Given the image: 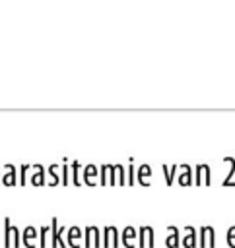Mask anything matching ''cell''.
I'll return each instance as SVG.
<instances>
[{
    "label": "cell",
    "mask_w": 235,
    "mask_h": 248,
    "mask_svg": "<svg viewBox=\"0 0 235 248\" xmlns=\"http://www.w3.org/2000/svg\"><path fill=\"white\" fill-rule=\"evenodd\" d=\"M4 246L6 248H21V232L10 221V217L4 219Z\"/></svg>",
    "instance_id": "obj_1"
},
{
    "label": "cell",
    "mask_w": 235,
    "mask_h": 248,
    "mask_svg": "<svg viewBox=\"0 0 235 248\" xmlns=\"http://www.w3.org/2000/svg\"><path fill=\"white\" fill-rule=\"evenodd\" d=\"M99 184L101 186H117V169L115 165H101L99 169Z\"/></svg>",
    "instance_id": "obj_2"
},
{
    "label": "cell",
    "mask_w": 235,
    "mask_h": 248,
    "mask_svg": "<svg viewBox=\"0 0 235 248\" xmlns=\"http://www.w3.org/2000/svg\"><path fill=\"white\" fill-rule=\"evenodd\" d=\"M66 232V229L64 227H58V219L56 217H52V223H50V246L54 248V246H60V248H68V244H66V240L62 238V234Z\"/></svg>",
    "instance_id": "obj_3"
},
{
    "label": "cell",
    "mask_w": 235,
    "mask_h": 248,
    "mask_svg": "<svg viewBox=\"0 0 235 248\" xmlns=\"http://www.w3.org/2000/svg\"><path fill=\"white\" fill-rule=\"evenodd\" d=\"M155 244V234L150 225H144L138 229V246L140 248H153Z\"/></svg>",
    "instance_id": "obj_4"
},
{
    "label": "cell",
    "mask_w": 235,
    "mask_h": 248,
    "mask_svg": "<svg viewBox=\"0 0 235 248\" xmlns=\"http://www.w3.org/2000/svg\"><path fill=\"white\" fill-rule=\"evenodd\" d=\"M101 238H99V229L89 225L84 229V246L85 248H99Z\"/></svg>",
    "instance_id": "obj_5"
},
{
    "label": "cell",
    "mask_w": 235,
    "mask_h": 248,
    "mask_svg": "<svg viewBox=\"0 0 235 248\" xmlns=\"http://www.w3.org/2000/svg\"><path fill=\"white\" fill-rule=\"evenodd\" d=\"M210 165L206 163H200L196 165V176H194V184L196 186H210L212 182V174H210Z\"/></svg>",
    "instance_id": "obj_6"
},
{
    "label": "cell",
    "mask_w": 235,
    "mask_h": 248,
    "mask_svg": "<svg viewBox=\"0 0 235 248\" xmlns=\"http://www.w3.org/2000/svg\"><path fill=\"white\" fill-rule=\"evenodd\" d=\"M101 246H105V248H117V246H118V231H117V227L107 225V227L103 229Z\"/></svg>",
    "instance_id": "obj_7"
},
{
    "label": "cell",
    "mask_w": 235,
    "mask_h": 248,
    "mask_svg": "<svg viewBox=\"0 0 235 248\" xmlns=\"http://www.w3.org/2000/svg\"><path fill=\"white\" fill-rule=\"evenodd\" d=\"M200 248H216V232H214V227L206 225L200 229Z\"/></svg>",
    "instance_id": "obj_8"
},
{
    "label": "cell",
    "mask_w": 235,
    "mask_h": 248,
    "mask_svg": "<svg viewBox=\"0 0 235 248\" xmlns=\"http://www.w3.org/2000/svg\"><path fill=\"white\" fill-rule=\"evenodd\" d=\"M37 234H39V231L33 225L25 227L23 232H21V244L25 248H37Z\"/></svg>",
    "instance_id": "obj_9"
},
{
    "label": "cell",
    "mask_w": 235,
    "mask_h": 248,
    "mask_svg": "<svg viewBox=\"0 0 235 248\" xmlns=\"http://www.w3.org/2000/svg\"><path fill=\"white\" fill-rule=\"evenodd\" d=\"M0 182L4 186H16L17 184V169L14 165H6L0 174Z\"/></svg>",
    "instance_id": "obj_10"
},
{
    "label": "cell",
    "mask_w": 235,
    "mask_h": 248,
    "mask_svg": "<svg viewBox=\"0 0 235 248\" xmlns=\"http://www.w3.org/2000/svg\"><path fill=\"white\" fill-rule=\"evenodd\" d=\"M84 238V232H82V229L80 227H70L68 229V240H66V244L70 246V248H80V240Z\"/></svg>",
    "instance_id": "obj_11"
},
{
    "label": "cell",
    "mask_w": 235,
    "mask_h": 248,
    "mask_svg": "<svg viewBox=\"0 0 235 248\" xmlns=\"http://www.w3.org/2000/svg\"><path fill=\"white\" fill-rule=\"evenodd\" d=\"M97 176H99V169L93 163H89V165L84 167V182L87 186H95V178Z\"/></svg>",
    "instance_id": "obj_12"
},
{
    "label": "cell",
    "mask_w": 235,
    "mask_h": 248,
    "mask_svg": "<svg viewBox=\"0 0 235 248\" xmlns=\"http://www.w3.org/2000/svg\"><path fill=\"white\" fill-rule=\"evenodd\" d=\"M31 184L33 186H45V169L41 165H31Z\"/></svg>",
    "instance_id": "obj_13"
},
{
    "label": "cell",
    "mask_w": 235,
    "mask_h": 248,
    "mask_svg": "<svg viewBox=\"0 0 235 248\" xmlns=\"http://www.w3.org/2000/svg\"><path fill=\"white\" fill-rule=\"evenodd\" d=\"M136 174H138V182H140V186H150V178H151V167H150L148 163L140 165V169L136 170Z\"/></svg>",
    "instance_id": "obj_14"
},
{
    "label": "cell",
    "mask_w": 235,
    "mask_h": 248,
    "mask_svg": "<svg viewBox=\"0 0 235 248\" xmlns=\"http://www.w3.org/2000/svg\"><path fill=\"white\" fill-rule=\"evenodd\" d=\"M196 231H194V227H190V225H186L185 227V238L181 240L183 242V246L185 248H196Z\"/></svg>",
    "instance_id": "obj_15"
},
{
    "label": "cell",
    "mask_w": 235,
    "mask_h": 248,
    "mask_svg": "<svg viewBox=\"0 0 235 248\" xmlns=\"http://www.w3.org/2000/svg\"><path fill=\"white\" fill-rule=\"evenodd\" d=\"M179 169H183V172L177 176V182L181 186H190L192 184V169H190V165H181Z\"/></svg>",
    "instance_id": "obj_16"
},
{
    "label": "cell",
    "mask_w": 235,
    "mask_h": 248,
    "mask_svg": "<svg viewBox=\"0 0 235 248\" xmlns=\"http://www.w3.org/2000/svg\"><path fill=\"white\" fill-rule=\"evenodd\" d=\"M120 234H122V244H124L126 248H134V240H136L138 232L128 225V227H124V231H122Z\"/></svg>",
    "instance_id": "obj_17"
},
{
    "label": "cell",
    "mask_w": 235,
    "mask_h": 248,
    "mask_svg": "<svg viewBox=\"0 0 235 248\" xmlns=\"http://www.w3.org/2000/svg\"><path fill=\"white\" fill-rule=\"evenodd\" d=\"M167 231H169L171 234L167 236V240H165V244H167L169 248H177V246L181 244V236H179V229H177L175 225H169V227H167Z\"/></svg>",
    "instance_id": "obj_18"
},
{
    "label": "cell",
    "mask_w": 235,
    "mask_h": 248,
    "mask_svg": "<svg viewBox=\"0 0 235 248\" xmlns=\"http://www.w3.org/2000/svg\"><path fill=\"white\" fill-rule=\"evenodd\" d=\"M223 161L229 163V172H227V176L223 178L221 186H235V182H233V176H235V159L227 155V157H223Z\"/></svg>",
    "instance_id": "obj_19"
},
{
    "label": "cell",
    "mask_w": 235,
    "mask_h": 248,
    "mask_svg": "<svg viewBox=\"0 0 235 248\" xmlns=\"http://www.w3.org/2000/svg\"><path fill=\"white\" fill-rule=\"evenodd\" d=\"M50 242V225H43L39 229V246L41 248H47Z\"/></svg>",
    "instance_id": "obj_20"
},
{
    "label": "cell",
    "mask_w": 235,
    "mask_h": 248,
    "mask_svg": "<svg viewBox=\"0 0 235 248\" xmlns=\"http://www.w3.org/2000/svg\"><path fill=\"white\" fill-rule=\"evenodd\" d=\"M70 170H72V182H74V186H82V165H80V161H74L70 165Z\"/></svg>",
    "instance_id": "obj_21"
},
{
    "label": "cell",
    "mask_w": 235,
    "mask_h": 248,
    "mask_svg": "<svg viewBox=\"0 0 235 248\" xmlns=\"http://www.w3.org/2000/svg\"><path fill=\"white\" fill-rule=\"evenodd\" d=\"M56 169H58V165H54V163L47 169V172H49V186H56L60 182V174L56 172Z\"/></svg>",
    "instance_id": "obj_22"
},
{
    "label": "cell",
    "mask_w": 235,
    "mask_h": 248,
    "mask_svg": "<svg viewBox=\"0 0 235 248\" xmlns=\"http://www.w3.org/2000/svg\"><path fill=\"white\" fill-rule=\"evenodd\" d=\"M115 169H117V186H126V167L117 163Z\"/></svg>",
    "instance_id": "obj_23"
},
{
    "label": "cell",
    "mask_w": 235,
    "mask_h": 248,
    "mask_svg": "<svg viewBox=\"0 0 235 248\" xmlns=\"http://www.w3.org/2000/svg\"><path fill=\"white\" fill-rule=\"evenodd\" d=\"M134 178H136V170H134V157L130 155L128 157V167H126V184H134Z\"/></svg>",
    "instance_id": "obj_24"
},
{
    "label": "cell",
    "mask_w": 235,
    "mask_h": 248,
    "mask_svg": "<svg viewBox=\"0 0 235 248\" xmlns=\"http://www.w3.org/2000/svg\"><path fill=\"white\" fill-rule=\"evenodd\" d=\"M161 169H163V172H165V178H167V184H173V180H175V172H177V165H161Z\"/></svg>",
    "instance_id": "obj_25"
},
{
    "label": "cell",
    "mask_w": 235,
    "mask_h": 248,
    "mask_svg": "<svg viewBox=\"0 0 235 248\" xmlns=\"http://www.w3.org/2000/svg\"><path fill=\"white\" fill-rule=\"evenodd\" d=\"M68 170H70V167H68V157H64L62 159V163H60V182L64 184V186H68Z\"/></svg>",
    "instance_id": "obj_26"
},
{
    "label": "cell",
    "mask_w": 235,
    "mask_h": 248,
    "mask_svg": "<svg viewBox=\"0 0 235 248\" xmlns=\"http://www.w3.org/2000/svg\"><path fill=\"white\" fill-rule=\"evenodd\" d=\"M31 169V165H21V170L17 172V180L21 182V186L25 184V176H27V170Z\"/></svg>",
    "instance_id": "obj_27"
},
{
    "label": "cell",
    "mask_w": 235,
    "mask_h": 248,
    "mask_svg": "<svg viewBox=\"0 0 235 248\" xmlns=\"http://www.w3.org/2000/svg\"><path fill=\"white\" fill-rule=\"evenodd\" d=\"M227 244H229L231 248H235V225L227 229Z\"/></svg>",
    "instance_id": "obj_28"
},
{
    "label": "cell",
    "mask_w": 235,
    "mask_h": 248,
    "mask_svg": "<svg viewBox=\"0 0 235 248\" xmlns=\"http://www.w3.org/2000/svg\"><path fill=\"white\" fill-rule=\"evenodd\" d=\"M0 174H2V170H0Z\"/></svg>",
    "instance_id": "obj_29"
}]
</instances>
